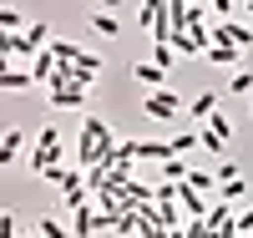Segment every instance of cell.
I'll return each instance as SVG.
<instances>
[{"mask_svg":"<svg viewBox=\"0 0 253 238\" xmlns=\"http://www.w3.org/2000/svg\"><path fill=\"white\" fill-rule=\"evenodd\" d=\"M182 112H187V101L172 92V86H162V92H147V96H142V117H147V122H157V127L177 122Z\"/></svg>","mask_w":253,"mask_h":238,"instance_id":"1","label":"cell"},{"mask_svg":"<svg viewBox=\"0 0 253 238\" xmlns=\"http://www.w3.org/2000/svg\"><path fill=\"white\" fill-rule=\"evenodd\" d=\"M213 46L253 51V26H243V20H223V26H213Z\"/></svg>","mask_w":253,"mask_h":238,"instance_id":"2","label":"cell"},{"mask_svg":"<svg viewBox=\"0 0 253 238\" xmlns=\"http://www.w3.org/2000/svg\"><path fill=\"white\" fill-rule=\"evenodd\" d=\"M36 137L26 132V127H5V137H0V162H15V157H26V147Z\"/></svg>","mask_w":253,"mask_h":238,"instance_id":"3","label":"cell"},{"mask_svg":"<svg viewBox=\"0 0 253 238\" xmlns=\"http://www.w3.org/2000/svg\"><path fill=\"white\" fill-rule=\"evenodd\" d=\"M71 76H76V86H81V92H91V86H96V76H101V56H96V51H81V61L71 66Z\"/></svg>","mask_w":253,"mask_h":238,"instance_id":"4","label":"cell"},{"mask_svg":"<svg viewBox=\"0 0 253 238\" xmlns=\"http://www.w3.org/2000/svg\"><path fill=\"white\" fill-rule=\"evenodd\" d=\"M187 117H193L198 127H208V122L218 117V92H198L193 101H187Z\"/></svg>","mask_w":253,"mask_h":238,"instance_id":"5","label":"cell"},{"mask_svg":"<svg viewBox=\"0 0 253 238\" xmlns=\"http://www.w3.org/2000/svg\"><path fill=\"white\" fill-rule=\"evenodd\" d=\"M71 233L76 238H91V233H101V213L86 203V208H81V213H71Z\"/></svg>","mask_w":253,"mask_h":238,"instance_id":"6","label":"cell"},{"mask_svg":"<svg viewBox=\"0 0 253 238\" xmlns=\"http://www.w3.org/2000/svg\"><path fill=\"white\" fill-rule=\"evenodd\" d=\"M31 233H36V238H76V233H71V223H61L56 213H41Z\"/></svg>","mask_w":253,"mask_h":238,"instance_id":"7","label":"cell"},{"mask_svg":"<svg viewBox=\"0 0 253 238\" xmlns=\"http://www.w3.org/2000/svg\"><path fill=\"white\" fill-rule=\"evenodd\" d=\"M56 71H61V61H56L51 51H41V56L31 61V76H36V86H51V81H56Z\"/></svg>","mask_w":253,"mask_h":238,"instance_id":"8","label":"cell"},{"mask_svg":"<svg viewBox=\"0 0 253 238\" xmlns=\"http://www.w3.org/2000/svg\"><path fill=\"white\" fill-rule=\"evenodd\" d=\"M132 76L147 86V92H162V86H167V71H157L152 61H137V66H132Z\"/></svg>","mask_w":253,"mask_h":238,"instance_id":"9","label":"cell"},{"mask_svg":"<svg viewBox=\"0 0 253 238\" xmlns=\"http://www.w3.org/2000/svg\"><path fill=\"white\" fill-rule=\"evenodd\" d=\"M91 31H96L101 41H117V36H122V20H117L112 10H91Z\"/></svg>","mask_w":253,"mask_h":238,"instance_id":"10","label":"cell"},{"mask_svg":"<svg viewBox=\"0 0 253 238\" xmlns=\"http://www.w3.org/2000/svg\"><path fill=\"white\" fill-rule=\"evenodd\" d=\"M208 61H213V66L238 71V66H243V51H233V46H208Z\"/></svg>","mask_w":253,"mask_h":238,"instance_id":"11","label":"cell"},{"mask_svg":"<svg viewBox=\"0 0 253 238\" xmlns=\"http://www.w3.org/2000/svg\"><path fill=\"white\" fill-rule=\"evenodd\" d=\"M46 101H51V106H81V112H86V92H81V86H66V92H46Z\"/></svg>","mask_w":253,"mask_h":238,"instance_id":"12","label":"cell"},{"mask_svg":"<svg viewBox=\"0 0 253 238\" xmlns=\"http://www.w3.org/2000/svg\"><path fill=\"white\" fill-rule=\"evenodd\" d=\"M36 76L31 71H0V92H31Z\"/></svg>","mask_w":253,"mask_h":238,"instance_id":"13","label":"cell"},{"mask_svg":"<svg viewBox=\"0 0 253 238\" xmlns=\"http://www.w3.org/2000/svg\"><path fill=\"white\" fill-rule=\"evenodd\" d=\"M187 188H193V192H203V198H208V192L218 198V178H213V172H203V167H193V172H187Z\"/></svg>","mask_w":253,"mask_h":238,"instance_id":"14","label":"cell"},{"mask_svg":"<svg viewBox=\"0 0 253 238\" xmlns=\"http://www.w3.org/2000/svg\"><path fill=\"white\" fill-rule=\"evenodd\" d=\"M51 56L61 61V66H76V61H81V46H76V41H61V36H56V41H51Z\"/></svg>","mask_w":253,"mask_h":238,"instance_id":"15","label":"cell"},{"mask_svg":"<svg viewBox=\"0 0 253 238\" xmlns=\"http://www.w3.org/2000/svg\"><path fill=\"white\" fill-rule=\"evenodd\" d=\"M157 172H162V183H177V188H182V183H187V172H193V167H187L182 157H167V162H162Z\"/></svg>","mask_w":253,"mask_h":238,"instance_id":"16","label":"cell"},{"mask_svg":"<svg viewBox=\"0 0 253 238\" xmlns=\"http://www.w3.org/2000/svg\"><path fill=\"white\" fill-rule=\"evenodd\" d=\"M167 147H172V157H182V152H193V147H203V132H198V127H193V132H177Z\"/></svg>","mask_w":253,"mask_h":238,"instance_id":"17","label":"cell"},{"mask_svg":"<svg viewBox=\"0 0 253 238\" xmlns=\"http://www.w3.org/2000/svg\"><path fill=\"white\" fill-rule=\"evenodd\" d=\"M243 198H248V178H233L218 188V203H243Z\"/></svg>","mask_w":253,"mask_h":238,"instance_id":"18","label":"cell"},{"mask_svg":"<svg viewBox=\"0 0 253 238\" xmlns=\"http://www.w3.org/2000/svg\"><path fill=\"white\" fill-rule=\"evenodd\" d=\"M147 61H152L157 71H172V61H177V51L167 46V41H157V46H152V56H147Z\"/></svg>","mask_w":253,"mask_h":238,"instance_id":"19","label":"cell"},{"mask_svg":"<svg viewBox=\"0 0 253 238\" xmlns=\"http://www.w3.org/2000/svg\"><path fill=\"white\" fill-rule=\"evenodd\" d=\"M198 132H203V152H213V157H223V152H228V137H218L213 127H198Z\"/></svg>","mask_w":253,"mask_h":238,"instance_id":"20","label":"cell"},{"mask_svg":"<svg viewBox=\"0 0 253 238\" xmlns=\"http://www.w3.org/2000/svg\"><path fill=\"white\" fill-rule=\"evenodd\" d=\"M157 20H162V5H137V26H142L147 36L157 31Z\"/></svg>","mask_w":253,"mask_h":238,"instance_id":"21","label":"cell"},{"mask_svg":"<svg viewBox=\"0 0 253 238\" xmlns=\"http://www.w3.org/2000/svg\"><path fill=\"white\" fill-rule=\"evenodd\" d=\"M228 92L233 96H253V71H233L228 76Z\"/></svg>","mask_w":253,"mask_h":238,"instance_id":"22","label":"cell"},{"mask_svg":"<svg viewBox=\"0 0 253 238\" xmlns=\"http://www.w3.org/2000/svg\"><path fill=\"white\" fill-rule=\"evenodd\" d=\"M0 238H26V233H20V218H15V208H5V213H0Z\"/></svg>","mask_w":253,"mask_h":238,"instance_id":"23","label":"cell"},{"mask_svg":"<svg viewBox=\"0 0 253 238\" xmlns=\"http://www.w3.org/2000/svg\"><path fill=\"white\" fill-rule=\"evenodd\" d=\"M213 178H218V188H223V183H233V178H243V172H238V162H228V157H223V162L213 167Z\"/></svg>","mask_w":253,"mask_h":238,"instance_id":"24","label":"cell"},{"mask_svg":"<svg viewBox=\"0 0 253 238\" xmlns=\"http://www.w3.org/2000/svg\"><path fill=\"white\" fill-rule=\"evenodd\" d=\"M208 127H213V132H218V137H228V142H233V122H228V117H223V112H218V117H213V122H208Z\"/></svg>","mask_w":253,"mask_h":238,"instance_id":"25","label":"cell"},{"mask_svg":"<svg viewBox=\"0 0 253 238\" xmlns=\"http://www.w3.org/2000/svg\"><path fill=\"white\" fill-rule=\"evenodd\" d=\"M238 233H253V203L238 208Z\"/></svg>","mask_w":253,"mask_h":238,"instance_id":"26","label":"cell"},{"mask_svg":"<svg viewBox=\"0 0 253 238\" xmlns=\"http://www.w3.org/2000/svg\"><path fill=\"white\" fill-rule=\"evenodd\" d=\"M243 10H248V20H253V0H248V5H243Z\"/></svg>","mask_w":253,"mask_h":238,"instance_id":"27","label":"cell"},{"mask_svg":"<svg viewBox=\"0 0 253 238\" xmlns=\"http://www.w3.org/2000/svg\"><path fill=\"white\" fill-rule=\"evenodd\" d=\"M233 238H253V233H233Z\"/></svg>","mask_w":253,"mask_h":238,"instance_id":"28","label":"cell"},{"mask_svg":"<svg viewBox=\"0 0 253 238\" xmlns=\"http://www.w3.org/2000/svg\"><path fill=\"white\" fill-rule=\"evenodd\" d=\"M248 112H253V96H248Z\"/></svg>","mask_w":253,"mask_h":238,"instance_id":"29","label":"cell"}]
</instances>
